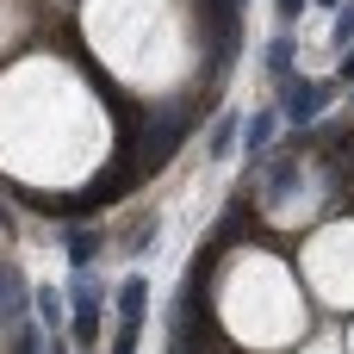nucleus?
Here are the masks:
<instances>
[{
    "label": "nucleus",
    "instance_id": "20e7f679",
    "mask_svg": "<svg viewBox=\"0 0 354 354\" xmlns=\"http://www.w3.org/2000/svg\"><path fill=\"white\" fill-rule=\"evenodd\" d=\"M268 75H274L280 87L292 81V37H274V44H268Z\"/></svg>",
    "mask_w": 354,
    "mask_h": 354
},
{
    "label": "nucleus",
    "instance_id": "39448f33",
    "mask_svg": "<svg viewBox=\"0 0 354 354\" xmlns=\"http://www.w3.org/2000/svg\"><path fill=\"white\" fill-rule=\"evenodd\" d=\"M330 44H336V56L354 50V6H336V25H330Z\"/></svg>",
    "mask_w": 354,
    "mask_h": 354
},
{
    "label": "nucleus",
    "instance_id": "6e6552de",
    "mask_svg": "<svg viewBox=\"0 0 354 354\" xmlns=\"http://www.w3.org/2000/svg\"><path fill=\"white\" fill-rule=\"evenodd\" d=\"M342 87H354V50H342Z\"/></svg>",
    "mask_w": 354,
    "mask_h": 354
},
{
    "label": "nucleus",
    "instance_id": "423d86ee",
    "mask_svg": "<svg viewBox=\"0 0 354 354\" xmlns=\"http://www.w3.org/2000/svg\"><path fill=\"white\" fill-rule=\"evenodd\" d=\"M230 143H236V112H224V118H218V131H212V156H224Z\"/></svg>",
    "mask_w": 354,
    "mask_h": 354
},
{
    "label": "nucleus",
    "instance_id": "0eeeda50",
    "mask_svg": "<svg viewBox=\"0 0 354 354\" xmlns=\"http://www.w3.org/2000/svg\"><path fill=\"white\" fill-rule=\"evenodd\" d=\"M311 0H274V12H280V25H299V12H305Z\"/></svg>",
    "mask_w": 354,
    "mask_h": 354
},
{
    "label": "nucleus",
    "instance_id": "7ed1b4c3",
    "mask_svg": "<svg viewBox=\"0 0 354 354\" xmlns=\"http://www.w3.org/2000/svg\"><path fill=\"white\" fill-rule=\"evenodd\" d=\"M93 255H100V230H68V268L81 274Z\"/></svg>",
    "mask_w": 354,
    "mask_h": 354
},
{
    "label": "nucleus",
    "instance_id": "f257e3e1",
    "mask_svg": "<svg viewBox=\"0 0 354 354\" xmlns=\"http://www.w3.org/2000/svg\"><path fill=\"white\" fill-rule=\"evenodd\" d=\"M330 93H336V81H305V75H292V81L280 87V118H286V124H317V112L330 106Z\"/></svg>",
    "mask_w": 354,
    "mask_h": 354
},
{
    "label": "nucleus",
    "instance_id": "f03ea898",
    "mask_svg": "<svg viewBox=\"0 0 354 354\" xmlns=\"http://www.w3.org/2000/svg\"><path fill=\"white\" fill-rule=\"evenodd\" d=\"M274 124H280V106H268V112H255V118L243 124V149H249V156H261V149L274 143Z\"/></svg>",
    "mask_w": 354,
    "mask_h": 354
},
{
    "label": "nucleus",
    "instance_id": "1a4fd4ad",
    "mask_svg": "<svg viewBox=\"0 0 354 354\" xmlns=\"http://www.w3.org/2000/svg\"><path fill=\"white\" fill-rule=\"evenodd\" d=\"M324 6H336V0H324Z\"/></svg>",
    "mask_w": 354,
    "mask_h": 354
}]
</instances>
